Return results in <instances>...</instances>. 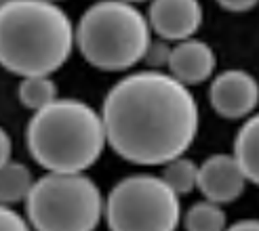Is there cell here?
<instances>
[{"instance_id": "1", "label": "cell", "mask_w": 259, "mask_h": 231, "mask_svg": "<svg viewBox=\"0 0 259 231\" xmlns=\"http://www.w3.org/2000/svg\"><path fill=\"white\" fill-rule=\"evenodd\" d=\"M101 118L116 156L131 164L166 166L194 143L200 109L190 86L169 72L139 70L110 86Z\"/></svg>"}, {"instance_id": "2", "label": "cell", "mask_w": 259, "mask_h": 231, "mask_svg": "<svg viewBox=\"0 0 259 231\" xmlns=\"http://www.w3.org/2000/svg\"><path fill=\"white\" fill-rule=\"evenodd\" d=\"M76 48V23L53 0H9L0 7V63L19 78L53 76Z\"/></svg>"}, {"instance_id": "3", "label": "cell", "mask_w": 259, "mask_h": 231, "mask_svg": "<svg viewBox=\"0 0 259 231\" xmlns=\"http://www.w3.org/2000/svg\"><path fill=\"white\" fill-rule=\"evenodd\" d=\"M28 151L47 172H84L108 145L101 111L72 97H59L32 113L25 128Z\"/></svg>"}, {"instance_id": "4", "label": "cell", "mask_w": 259, "mask_h": 231, "mask_svg": "<svg viewBox=\"0 0 259 231\" xmlns=\"http://www.w3.org/2000/svg\"><path fill=\"white\" fill-rule=\"evenodd\" d=\"M148 15L124 0H97L76 21V48L101 72H126L146 59L152 44Z\"/></svg>"}, {"instance_id": "5", "label": "cell", "mask_w": 259, "mask_h": 231, "mask_svg": "<svg viewBox=\"0 0 259 231\" xmlns=\"http://www.w3.org/2000/svg\"><path fill=\"white\" fill-rule=\"evenodd\" d=\"M25 214L34 231H95L106 200L84 172H47L25 200Z\"/></svg>"}, {"instance_id": "6", "label": "cell", "mask_w": 259, "mask_h": 231, "mask_svg": "<svg viewBox=\"0 0 259 231\" xmlns=\"http://www.w3.org/2000/svg\"><path fill=\"white\" fill-rule=\"evenodd\" d=\"M110 231H175L184 219L179 196L162 177L131 175L106 196Z\"/></svg>"}, {"instance_id": "7", "label": "cell", "mask_w": 259, "mask_h": 231, "mask_svg": "<svg viewBox=\"0 0 259 231\" xmlns=\"http://www.w3.org/2000/svg\"><path fill=\"white\" fill-rule=\"evenodd\" d=\"M209 101L213 111L226 120L251 118L259 105V82L244 70H224L211 80Z\"/></svg>"}, {"instance_id": "8", "label": "cell", "mask_w": 259, "mask_h": 231, "mask_svg": "<svg viewBox=\"0 0 259 231\" xmlns=\"http://www.w3.org/2000/svg\"><path fill=\"white\" fill-rule=\"evenodd\" d=\"M146 15L160 40L177 44L194 38L200 30L202 5L200 0H152Z\"/></svg>"}, {"instance_id": "9", "label": "cell", "mask_w": 259, "mask_h": 231, "mask_svg": "<svg viewBox=\"0 0 259 231\" xmlns=\"http://www.w3.org/2000/svg\"><path fill=\"white\" fill-rule=\"evenodd\" d=\"M247 177L232 153H213L198 170V191L204 200L215 204H230L242 196Z\"/></svg>"}, {"instance_id": "10", "label": "cell", "mask_w": 259, "mask_h": 231, "mask_svg": "<svg viewBox=\"0 0 259 231\" xmlns=\"http://www.w3.org/2000/svg\"><path fill=\"white\" fill-rule=\"evenodd\" d=\"M215 68H217V55L213 46L204 40H198V38H190V40L173 44L166 72L181 84L196 86L206 80H213Z\"/></svg>"}, {"instance_id": "11", "label": "cell", "mask_w": 259, "mask_h": 231, "mask_svg": "<svg viewBox=\"0 0 259 231\" xmlns=\"http://www.w3.org/2000/svg\"><path fill=\"white\" fill-rule=\"evenodd\" d=\"M232 156L236 158L247 181L259 185V111H255L238 128Z\"/></svg>"}, {"instance_id": "12", "label": "cell", "mask_w": 259, "mask_h": 231, "mask_svg": "<svg viewBox=\"0 0 259 231\" xmlns=\"http://www.w3.org/2000/svg\"><path fill=\"white\" fill-rule=\"evenodd\" d=\"M36 181L30 172V168L23 162L11 160L3 166L0 172V198H3V206H13V204L25 202L30 198Z\"/></svg>"}, {"instance_id": "13", "label": "cell", "mask_w": 259, "mask_h": 231, "mask_svg": "<svg viewBox=\"0 0 259 231\" xmlns=\"http://www.w3.org/2000/svg\"><path fill=\"white\" fill-rule=\"evenodd\" d=\"M17 97L23 107L36 113L55 103L59 99V88L51 76H32V78H21L17 86Z\"/></svg>"}, {"instance_id": "14", "label": "cell", "mask_w": 259, "mask_h": 231, "mask_svg": "<svg viewBox=\"0 0 259 231\" xmlns=\"http://www.w3.org/2000/svg\"><path fill=\"white\" fill-rule=\"evenodd\" d=\"M186 231H226V212L222 204H215L211 200H200L184 212Z\"/></svg>"}, {"instance_id": "15", "label": "cell", "mask_w": 259, "mask_h": 231, "mask_svg": "<svg viewBox=\"0 0 259 231\" xmlns=\"http://www.w3.org/2000/svg\"><path fill=\"white\" fill-rule=\"evenodd\" d=\"M198 170H200V164L181 156V158L166 164L160 177L181 198V196H188L190 191L198 189Z\"/></svg>"}, {"instance_id": "16", "label": "cell", "mask_w": 259, "mask_h": 231, "mask_svg": "<svg viewBox=\"0 0 259 231\" xmlns=\"http://www.w3.org/2000/svg\"><path fill=\"white\" fill-rule=\"evenodd\" d=\"M171 50H173V44L166 42V40H152L148 53H146V63H148V70H160L164 72L162 68H169V59H171Z\"/></svg>"}, {"instance_id": "17", "label": "cell", "mask_w": 259, "mask_h": 231, "mask_svg": "<svg viewBox=\"0 0 259 231\" xmlns=\"http://www.w3.org/2000/svg\"><path fill=\"white\" fill-rule=\"evenodd\" d=\"M30 221L21 216L13 206H3L0 210V231H32Z\"/></svg>"}, {"instance_id": "18", "label": "cell", "mask_w": 259, "mask_h": 231, "mask_svg": "<svg viewBox=\"0 0 259 231\" xmlns=\"http://www.w3.org/2000/svg\"><path fill=\"white\" fill-rule=\"evenodd\" d=\"M228 13H247L259 5V0H215Z\"/></svg>"}, {"instance_id": "19", "label": "cell", "mask_w": 259, "mask_h": 231, "mask_svg": "<svg viewBox=\"0 0 259 231\" xmlns=\"http://www.w3.org/2000/svg\"><path fill=\"white\" fill-rule=\"evenodd\" d=\"M0 149H3V166L9 164L13 158H11V151H13V141H11V135L7 131L0 133Z\"/></svg>"}, {"instance_id": "20", "label": "cell", "mask_w": 259, "mask_h": 231, "mask_svg": "<svg viewBox=\"0 0 259 231\" xmlns=\"http://www.w3.org/2000/svg\"><path fill=\"white\" fill-rule=\"evenodd\" d=\"M226 231H259V221L257 219H244V221L230 225Z\"/></svg>"}, {"instance_id": "21", "label": "cell", "mask_w": 259, "mask_h": 231, "mask_svg": "<svg viewBox=\"0 0 259 231\" xmlns=\"http://www.w3.org/2000/svg\"><path fill=\"white\" fill-rule=\"evenodd\" d=\"M124 3H128V5H139V3H152V0H124Z\"/></svg>"}, {"instance_id": "22", "label": "cell", "mask_w": 259, "mask_h": 231, "mask_svg": "<svg viewBox=\"0 0 259 231\" xmlns=\"http://www.w3.org/2000/svg\"><path fill=\"white\" fill-rule=\"evenodd\" d=\"M53 3H57V0H53Z\"/></svg>"}]
</instances>
